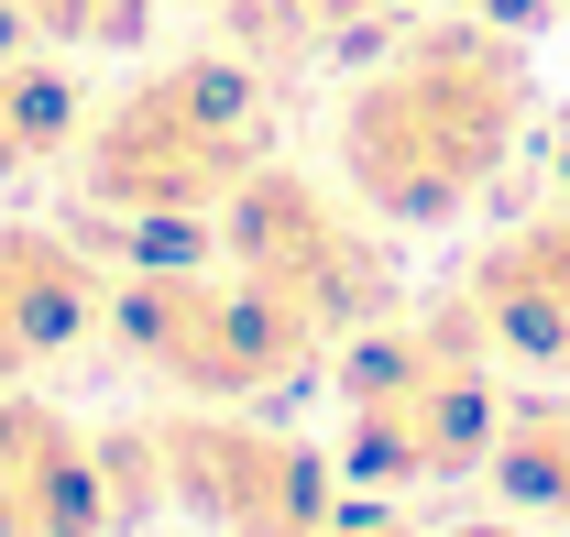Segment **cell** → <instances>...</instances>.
<instances>
[{"mask_svg":"<svg viewBox=\"0 0 570 537\" xmlns=\"http://www.w3.org/2000/svg\"><path fill=\"white\" fill-rule=\"evenodd\" d=\"M527 110H538L527 33L472 22V11H428L341 88L330 165L384 231H450L494 198V176L527 143Z\"/></svg>","mask_w":570,"mask_h":537,"instance_id":"cell-1","label":"cell"},{"mask_svg":"<svg viewBox=\"0 0 570 537\" xmlns=\"http://www.w3.org/2000/svg\"><path fill=\"white\" fill-rule=\"evenodd\" d=\"M67 165L88 219L219 242V208L242 198V176L275 165V88L253 56H176V67L132 77L110 110H88Z\"/></svg>","mask_w":570,"mask_h":537,"instance_id":"cell-2","label":"cell"},{"mask_svg":"<svg viewBox=\"0 0 570 537\" xmlns=\"http://www.w3.org/2000/svg\"><path fill=\"white\" fill-rule=\"evenodd\" d=\"M504 384L494 340L472 330L461 296L395 307L384 330L341 351V471L373 494H428V482H472L504 439Z\"/></svg>","mask_w":570,"mask_h":537,"instance_id":"cell-3","label":"cell"},{"mask_svg":"<svg viewBox=\"0 0 570 537\" xmlns=\"http://www.w3.org/2000/svg\"><path fill=\"white\" fill-rule=\"evenodd\" d=\"M99 340L121 351V373H142L154 396H176V406H275V396L318 384L341 362L296 307H275L253 274H230V264H132V274H110Z\"/></svg>","mask_w":570,"mask_h":537,"instance_id":"cell-4","label":"cell"},{"mask_svg":"<svg viewBox=\"0 0 570 537\" xmlns=\"http://www.w3.org/2000/svg\"><path fill=\"white\" fill-rule=\"evenodd\" d=\"M219 264L253 274L275 307H296L330 351H352L362 330H384L406 307L395 253H384V219L362 198H330L296 165H253L242 176V198L219 208Z\"/></svg>","mask_w":570,"mask_h":537,"instance_id":"cell-5","label":"cell"},{"mask_svg":"<svg viewBox=\"0 0 570 537\" xmlns=\"http://www.w3.org/2000/svg\"><path fill=\"white\" fill-rule=\"evenodd\" d=\"M154 505H176L198 537H318L352 494L318 439H296L264 406H154L132 428Z\"/></svg>","mask_w":570,"mask_h":537,"instance_id":"cell-6","label":"cell"},{"mask_svg":"<svg viewBox=\"0 0 570 537\" xmlns=\"http://www.w3.org/2000/svg\"><path fill=\"white\" fill-rule=\"evenodd\" d=\"M154 505L132 428H77L67 406L0 384V537H121Z\"/></svg>","mask_w":570,"mask_h":537,"instance_id":"cell-7","label":"cell"},{"mask_svg":"<svg viewBox=\"0 0 570 537\" xmlns=\"http://www.w3.org/2000/svg\"><path fill=\"white\" fill-rule=\"evenodd\" d=\"M99 319H110L99 253L45 219H0V384L67 362L77 340H99Z\"/></svg>","mask_w":570,"mask_h":537,"instance_id":"cell-8","label":"cell"},{"mask_svg":"<svg viewBox=\"0 0 570 537\" xmlns=\"http://www.w3.org/2000/svg\"><path fill=\"white\" fill-rule=\"evenodd\" d=\"M461 307H472V330L494 340V362L570 373V198L549 219L494 231L472 253V274H461Z\"/></svg>","mask_w":570,"mask_h":537,"instance_id":"cell-9","label":"cell"},{"mask_svg":"<svg viewBox=\"0 0 570 537\" xmlns=\"http://www.w3.org/2000/svg\"><path fill=\"white\" fill-rule=\"evenodd\" d=\"M88 133V77L67 67V45H0V187L67 165Z\"/></svg>","mask_w":570,"mask_h":537,"instance_id":"cell-10","label":"cell"},{"mask_svg":"<svg viewBox=\"0 0 570 537\" xmlns=\"http://www.w3.org/2000/svg\"><path fill=\"white\" fill-rule=\"evenodd\" d=\"M515 516H538V527H570V406H515L494 439V461H483Z\"/></svg>","mask_w":570,"mask_h":537,"instance_id":"cell-11","label":"cell"},{"mask_svg":"<svg viewBox=\"0 0 570 537\" xmlns=\"http://www.w3.org/2000/svg\"><path fill=\"white\" fill-rule=\"evenodd\" d=\"M154 11H165V0H0L11 33L67 45V56H132L142 33H154Z\"/></svg>","mask_w":570,"mask_h":537,"instance_id":"cell-12","label":"cell"},{"mask_svg":"<svg viewBox=\"0 0 570 537\" xmlns=\"http://www.w3.org/2000/svg\"><path fill=\"white\" fill-rule=\"evenodd\" d=\"M318 537H428V527L406 516V505H395V494H341Z\"/></svg>","mask_w":570,"mask_h":537,"instance_id":"cell-13","label":"cell"},{"mask_svg":"<svg viewBox=\"0 0 570 537\" xmlns=\"http://www.w3.org/2000/svg\"><path fill=\"white\" fill-rule=\"evenodd\" d=\"M285 11H296V22H330V33H341V22H384V11H406V0H285Z\"/></svg>","mask_w":570,"mask_h":537,"instance_id":"cell-14","label":"cell"},{"mask_svg":"<svg viewBox=\"0 0 570 537\" xmlns=\"http://www.w3.org/2000/svg\"><path fill=\"white\" fill-rule=\"evenodd\" d=\"M560 198H570V133H560Z\"/></svg>","mask_w":570,"mask_h":537,"instance_id":"cell-15","label":"cell"},{"mask_svg":"<svg viewBox=\"0 0 570 537\" xmlns=\"http://www.w3.org/2000/svg\"><path fill=\"white\" fill-rule=\"evenodd\" d=\"M461 537H527V527H461Z\"/></svg>","mask_w":570,"mask_h":537,"instance_id":"cell-16","label":"cell"},{"mask_svg":"<svg viewBox=\"0 0 570 537\" xmlns=\"http://www.w3.org/2000/svg\"><path fill=\"white\" fill-rule=\"evenodd\" d=\"M549 11H560V22H570V0H549Z\"/></svg>","mask_w":570,"mask_h":537,"instance_id":"cell-17","label":"cell"}]
</instances>
